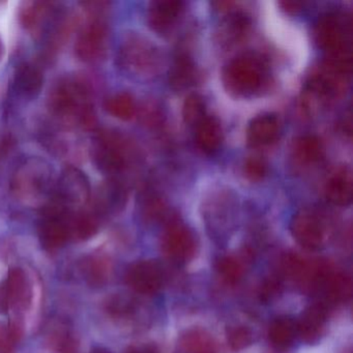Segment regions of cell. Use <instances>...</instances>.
Segmentation results:
<instances>
[{"label":"cell","mask_w":353,"mask_h":353,"mask_svg":"<svg viewBox=\"0 0 353 353\" xmlns=\"http://www.w3.org/2000/svg\"><path fill=\"white\" fill-rule=\"evenodd\" d=\"M59 12L53 3L32 1L24 3L21 8L20 21L37 38H42Z\"/></svg>","instance_id":"8fae6325"},{"label":"cell","mask_w":353,"mask_h":353,"mask_svg":"<svg viewBox=\"0 0 353 353\" xmlns=\"http://www.w3.org/2000/svg\"><path fill=\"white\" fill-rule=\"evenodd\" d=\"M352 175L348 168H339L325 185L327 201L336 206H347L352 201Z\"/></svg>","instance_id":"9a60e30c"},{"label":"cell","mask_w":353,"mask_h":353,"mask_svg":"<svg viewBox=\"0 0 353 353\" xmlns=\"http://www.w3.org/2000/svg\"><path fill=\"white\" fill-rule=\"evenodd\" d=\"M196 79V69L188 55H179L171 68L169 82L175 90H183L191 86Z\"/></svg>","instance_id":"44dd1931"},{"label":"cell","mask_w":353,"mask_h":353,"mask_svg":"<svg viewBox=\"0 0 353 353\" xmlns=\"http://www.w3.org/2000/svg\"><path fill=\"white\" fill-rule=\"evenodd\" d=\"M92 189L85 173L67 167L55 183L52 195L61 205H83L90 200Z\"/></svg>","instance_id":"ba28073f"},{"label":"cell","mask_w":353,"mask_h":353,"mask_svg":"<svg viewBox=\"0 0 353 353\" xmlns=\"http://www.w3.org/2000/svg\"><path fill=\"white\" fill-rule=\"evenodd\" d=\"M105 107L111 115L121 121H129L136 112L133 98L127 92H121L110 97Z\"/></svg>","instance_id":"d4e9b609"},{"label":"cell","mask_w":353,"mask_h":353,"mask_svg":"<svg viewBox=\"0 0 353 353\" xmlns=\"http://www.w3.org/2000/svg\"><path fill=\"white\" fill-rule=\"evenodd\" d=\"M117 65L123 73L132 77H150L159 69L158 50L142 37L129 34L119 45Z\"/></svg>","instance_id":"277c9868"},{"label":"cell","mask_w":353,"mask_h":353,"mask_svg":"<svg viewBox=\"0 0 353 353\" xmlns=\"http://www.w3.org/2000/svg\"><path fill=\"white\" fill-rule=\"evenodd\" d=\"M265 74L261 59L254 55H241L225 68L223 79L229 92L237 96H250L261 88Z\"/></svg>","instance_id":"5b68a950"},{"label":"cell","mask_w":353,"mask_h":353,"mask_svg":"<svg viewBox=\"0 0 353 353\" xmlns=\"http://www.w3.org/2000/svg\"><path fill=\"white\" fill-rule=\"evenodd\" d=\"M179 353H214V349L193 347V348L181 349Z\"/></svg>","instance_id":"f546056e"},{"label":"cell","mask_w":353,"mask_h":353,"mask_svg":"<svg viewBox=\"0 0 353 353\" xmlns=\"http://www.w3.org/2000/svg\"><path fill=\"white\" fill-rule=\"evenodd\" d=\"M268 340L276 350L284 351L296 340V321L289 316H281L272 320L268 328Z\"/></svg>","instance_id":"d6986e66"},{"label":"cell","mask_w":353,"mask_h":353,"mask_svg":"<svg viewBox=\"0 0 353 353\" xmlns=\"http://www.w3.org/2000/svg\"><path fill=\"white\" fill-rule=\"evenodd\" d=\"M131 353H158L154 346H142L135 349Z\"/></svg>","instance_id":"1f68e13d"},{"label":"cell","mask_w":353,"mask_h":353,"mask_svg":"<svg viewBox=\"0 0 353 353\" xmlns=\"http://www.w3.org/2000/svg\"><path fill=\"white\" fill-rule=\"evenodd\" d=\"M321 142L313 135L301 136L295 141V158L303 164L317 162L322 156Z\"/></svg>","instance_id":"603a6c76"},{"label":"cell","mask_w":353,"mask_h":353,"mask_svg":"<svg viewBox=\"0 0 353 353\" xmlns=\"http://www.w3.org/2000/svg\"><path fill=\"white\" fill-rule=\"evenodd\" d=\"M330 303H342L350 299L352 281L342 272H330L321 287Z\"/></svg>","instance_id":"ffe728a7"},{"label":"cell","mask_w":353,"mask_h":353,"mask_svg":"<svg viewBox=\"0 0 353 353\" xmlns=\"http://www.w3.org/2000/svg\"><path fill=\"white\" fill-rule=\"evenodd\" d=\"M248 28H249L248 18L241 14H234L223 22L219 34H220L221 41L225 44H234L245 37Z\"/></svg>","instance_id":"cb8c5ba5"},{"label":"cell","mask_w":353,"mask_h":353,"mask_svg":"<svg viewBox=\"0 0 353 353\" xmlns=\"http://www.w3.org/2000/svg\"><path fill=\"white\" fill-rule=\"evenodd\" d=\"M281 5L283 6V8H284L288 13H296V12L299 11V10H301V3H292V1L282 3Z\"/></svg>","instance_id":"4dcf8cb0"},{"label":"cell","mask_w":353,"mask_h":353,"mask_svg":"<svg viewBox=\"0 0 353 353\" xmlns=\"http://www.w3.org/2000/svg\"><path fill=\"white\" fill-rule=\"evenodd\" d=\"M282 290V281L278 276H272L265 279L260 287L259 296L263 301H270L276 299Z\"/></svg>","instance_id":"83f0119b"},{"label":"cell","mask_w":353,"mask_h":353,"mask_svg":"<svg viewBox=\"0 0 353 353\" xmlns=\"http://www.w3.org/2000/svg\"><path fill=\"white\" fill-rule=\"evenodd\" d=\"M3 54H5V46H3V39L0 37V61H3Z\"/></svg>","instance_id":"836d02e7"},{"label":"cell","mask_w":353,"mask_h":353,"mask_svg":"<svg viewBox=\"0 0 353 353\" xmlns=\"http://www.w3.org/2000/svg\"><path fill=\"white\" fill-rule=\"evenodd\" d=\"M290 231L295 241L309 251L322 248L325 239L323 223L312 210H301L293 216Z\"/></svg>","instance_id":"30bf717a"},{"label":"cell","mask_w":353,"mask_h":353,"mask_svg":"<svg viewBox=\"0 0 353 353\" xmlns=\"http://www.w3.org/2000/svg\"><path fill=\"white\" fill-rule=\"evenodd\" d=\"M183 12V3L177 0H157L148 8V21L159 34L168 32Z\"/></svg>","instance_id":"5bb4252c"},{"label":"cell","mask_w":353,"mask_h":353,"mask_svg":"<svg viewBox=\"0 0 353 353\" xmlns=\"http://www.w3.org/2000/svg\"><path fill=\"white\" fill-rule=\"evenodd\" d=\"M216 270L227 284H236L245 274V263L237 256H222L216 261Z\"/></svg>","instance_id":"7402d4cb"},{"label":"cell","mask_w":353,"mask_h":353,"mask_svg":"<svg viewBox=\"0 0 353 353\" xmlns=\"http://www.w3.org/2000/svg\"><path fill=\"white\" fill-rule=\"evenodd\" d=\"M90 19L82 28L77 42L76 54L84 63H97L106 54L109 30L103 14H88Z\"/></svg>","instance_id":"52a82bcc"},{"label":"cell","mask_w":353,"mask_h":353,"mask_svg":"<svg viewBox=\"0 0 353 353\" xmlns=\"http://www.w3.org/2000/svg\"><path fill=\"white\" fill-rule=\"evenodd\" d=\"M163 252L174 263L185 264L193 259L196 253L195 234L183 223L173 222L163 235Z\"/></svg>","instance_id":"9c48e42d"},{"label":"cell","mask_w":353,"mask_h":353,"mask_svg":"<svg viewBox=\"0 0 353 353\" xmlns=\"http://www.w3.org/2000/svg\"><path fill=\"white\" fill-rule=\"evenodd\" d=\"M280 123L276 115L262 114L252 119L247 131V139L252 146H265L278 138Z\"/></svg>","instance_id":"e0dca14e"},{"label":"cell","mask_w":353,"mask_h":353,"mask_svg":"<svg viewBox=\"0 0 353 353\" xmlns=\"http://www.w3.org/2000/svg\"><path fill=\"white\" fill-rule=\"evenodd\" d=\"M51 112L63 123L92 129L96 113L90 100L88 84L80 78H65L50 90L48 99Z\"/></svg>","instance_id":"6da1fadb"},{"label":"cell","mask_w":353,"mask_h":353,"mask_svg":"<svg viewBox=\"0 0 353 353\" xmlns=\"http://www.w3.org/2000/svg\"><path fill=\"white\" fill-rule=\"evenodd\" d=\"M183 117L188 125H197L206 117L203 99L198 94H191L185 99Z\"/></svg>","instance_id":"484cf974"},{"label":"cell","mask_w":353,"mask_h":353,"mask_svg":"<svg viewBox=\"0 0 353 353\" xmlns=\"http://www.w3.org/2000/svg\"><path fill=\"white\" fill-rule=\"evenodd\" d=\"M44 84V75L40 68L30 63L18 65L14 75V86L20 96L34 99L40 94Z\"/></svg>","instance_id":"2e32d148"},{"label":"cell","mask_w":353,"mask_h":353,"mask_svg":"<svg viewBox=\"0 0 353 353\" xmlns=\"http://www.w3.org/2000/svg\"><path fill=\"white\" fill-rule=\"evenodd\" d=\"M266 168L265 162L262 159L253 158L248 159L245 164V174L250 181H258L265 176Z\"/></svg>","instance_id":"f1b7e54d"},{"label":"cell","mask_w":353,"mask_h":353,"mask_svg":"<svg viewBox=\"0 0 353 353\" xmlns=\"http://www.w3.org/2000/svg\"><path fill=\"white\" fill-rule=\"evenodd\" d=\"M129 280L136 290L145 294H152L160 291L164 285V270L159 262L146 260L132 268Z\"/></svg>","instance_id":"7c38bea8"},{"label":"cell","mask_w":353,"mask_h":353,"mask_svg":"<svg viewBox=\"0 0 353 353\" xmlns=\"http://www.w3.org/2000/svg\"><path fill=\"white\" fill-rule=\"evenodd\" d=\"M92 156L101 171L117 174L129 164V144L115 132H100L92 142Z\"/></svg>","instance_id":"8992f818"},{"label":"cell","mask_w":353,"mask_h":353,"mask_svg":"<svg viewBox=\"0 0 353 353\" xmlns=\"http://www.w3.org/2000/svg\"><path fill=\"white\" fill-rule=\"evenodd\" d=\"M6 274H7V268L3 262H0V281L5 278Z\"/></svg>","instance_id":"d6a6232c"},{"label":"cell","mask_w":353,"mask_h":353,"mask_svg":"<svg viewBox=\"0 0 353 353\" xmlns=\"http://www.w3.org/2000/svg\"><path fill=\"white\" fill-rule=\"evenodd\" d=\"M350 30L336 14H326L315 26V39L328 54L327 61L351 70Z\"/></svg>","instance_id":"3957f363"},{"label":"cell","mask_w":353,"mask_h":353,"mask_svg":"<svg viewBox=\"0 0 353 353\" xmlns=\"http://www.w3.org/2000/svg\"><path fill=\"white\" fill-rule=\"evenodd\" d=\"M54 185L50 165L42 159L32 157L24 159L16 167L10 188L19 201L34 205L52 195Z\"/></svg>","instance_id":"7a4b0ae2"},{"label":"cell","mask_w":353,"mask_h":353,"mask_svg":"<svg viewBox=\"0 0 353 353\" xmlns=\"http://www.w3.org/2000/svg\"><path fill=\"white\" fill-rule=\"evenodd\" d=\"M227 341L233 350H241L251 344L253 341V334L247 326H231L227 330Z\"/></svg>","instance_id":"4316f807"},{"label":"cell","mask_w":353,"mask_h":353,"mask_svg":"<svg viewBox=\"0 0 353 353\" xmlns=\"http://www.w3.org/2000/svg\"><path fill=\"white\" fill-rule=\"evenodd\" d=\"M222 128L214 117H205L196 125V143L205 154L216 152L222 143Z\"/></svg>","instance_id":"ac0fdd59"},{"label":"cell","mask_w":353,"mask_h":353,"mask_svg":"<svg viewBox=\"0 0 353 353\" xmlns=\"http://www.w3.org/2000/svg\"><path fill=\"white\" fill-rule=\"evenodd\" d=\"M327 307L324 303L309 305L296 321L297 336L307 344L318 342L325 330Z\"/></svg>","instance_id":"4fadbf2b"}]
</instances>
